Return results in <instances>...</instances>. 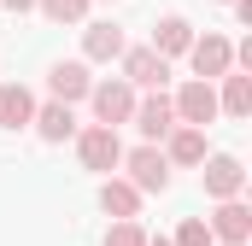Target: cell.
Returning a JSON list of instances; mask_svg holds the SVG:
<instances>
[{"label":"cell","mask_w":252,"mask_h":246,"mask_svg":"<svg viewBox=\"0 0 252 246\" xmlns=\"http://www.w3.org/2000/svg\"><path fill=\"white\" fill-rule=\"evenodd\" d=\"M188 64H193V82H211V88H217V82H223V76L235 70V41H229V35H211V30H205V35H193Z\"/></svg>","instance_id":"6da1fadb"},{"label":"cell","mask_w":252,"mask_h":246,"mask_svg":"<svg viewBox=\"0 0 252 246\" xmlns=\"http://www.w3.org/2000/svg\"><path fill=\"white\" fill-rule=\"evenodd\" d=\"M135 100H141V94L129 88L124 76H106V82H94V88H88V106H94V123H100V129L129 123V118H135Z\"/></svg>","instance_id":"7a4b0ae2"},{"label":"cell","mask_w":252,"mask_h":246,"mask_svg":"<svg viewBox=\"0 0 252 246\" xmlns=\"http://www.w3.org/2000/svg\"><path fill=\"white\" fill-rule=\"evenodd\" d=\"M199 182H205V199H211V205H223V199H241V193H247V164H241L235 153H205V170H199Z\"/></svg>","instance_id":"3957f363"},{"label":"cell","mask_w":252,"mask_h":246,"mask_svg":"<svg viewBox=\"0 0 252 246\" xmlns=\"http://www.w3.org/2000/svg\"><path fill=\"white\" fill-rule=\"evenodd\" d=\"M76 158H82V170L112 176V170L124 164V141H118V129H100V123L76 129Z\"/></svg>","instance_id":"277c9868"},{"label":"cell","mask_w":252,"mask_h":246,"mask_svg":"<svg viewBox=\"0 0 252 246\" xmlns=\"http://www.w3.org/2000/svg\"><path fill=\"white\" fill-rule=\"evenodd\" d=\"M124 170H129L124 182L135 187L141 199L170 187V164H164V153H158V147H135V153H124Z\"/></svg>","instance_id":"5b68a950"},{"label":"cell","mask_w":252,"mask_h":246,"mask_svg":"<svg viewBox=\"0 0 252 246\" xmlns=\"http://www.w3.org/2000/svg\"><path fill=\"white\" fill-rule=\"evenodd\" d=\"M118 64H124V82L135 88V94H141V88H147V94H164V82H170V64L158 59L153 47H124Z\"/></svg>","instance_id":"8992f818"},{"label":"cell","mask_w":252,"mask_h":246,"mask_svg":"<svg viewBox=\"0 0 252 246\" xmlns=\"http://www.w3.org/2000/svg\"><path fill=\"white\" fill-rule=\"evenodd\" d=\"M170 112H176V123H188V129H205V123H217V88L211 82H182L176 88V100H170Z\"/></svg>","instance_id":"52a82bcc"},{"label":"cell","mask_w":252,"mask_h":246,"mask_svg":"<svg viewBox=\"0 0 252 246\" xmlns=\"http://www.w3.org/2000/svg\"><path fill=\"white\" fill-rule=\"evenodd\" d=\"M135 129H141V147H164V135L176 129V112H170V94H141L135 100Z\"/></svg>","instance_id":"ba28073f"},{"label":"cell","mask_w":252,"mask_h":246,"mask_svg":"<svg viewBox=\"0 0 252 246\" xmlns=\"http://www.w3.org/2000/svg\"><path fill=\"white\" fill-rule=\"evenodd\" d=\"M205 229H211V241H223V246H247L252 241V205L247 199H223L205 217Z\"/></svg>","instance_id":"9c48e42d"},{"label":"cell","mask_w":252,"mask_h":246,"mask_svg":"<svg viewBox=\"0 0 252 246\" xmlns=\"http://www.w3.org/2000/svg\"><path fill=\"white\" fill-rule=\"evenodd\" d=\"M47 88H53L59 106H76V100H88L94 76H88V64H82V59H59L53 70H47Z\"/></svg>","instance_id":"30bf717a"},{"label":"cell","mask_w":252,"mask_h":246,"mask_svg":"<svg viewBox=\"0 0 252 246\" xmlns=\"http://www.w3.org/2000/svg\"><path fill=\"white\" fill-rule=\"evenodd\" d=\"M158 153H164V164H170V170H176V164H182V170L205 164V129H188V123H176V129L164 135V147H158Z\"/></svg>","instance_id":"8fae6325"},{"label":"cell","mask_w":252,"mask_h":246,"mask_svg":"<svg viewBox=\"0 0 252 246\" xmlns=\"http://www.w3.org/2000/svg\"><path fill=\"white\" fill-rule=\"evenodd\" d=\"M124 30L118 24H88L82 30V64H112V59H124Z\"/></svg>","instance_id":"7c38bea8"},{"label":"cell","mask_w":252,"mask_h":246,"mask_svg":"<svg viewBox=\"0 0 252 246\" xmlns=\"http://www.w3.org/2000/svg\"><path fill=\"white\" fill-rule=\"evenodd\" d=\"M100 211H106L112 223H135V217H141V193H135L124 176H106V182H100Z\"/></svg>","instance_id":"4fadbf2b"},{"label":"cell","mask_w":252,"mask_h":246,"mask_svg":"<svg viewBox=\"0 0 252 246\" xmlns=\"http://www.w3.org/2000/svg\"><path fill=\"white\" fill-rule=\"evenodd\" d=\"M47 147H59V141H76V112L59 106V100H47V106H35V123H30Z\"/></svg>","instance_id":"5bb4252c"},{"label":"cell","mask_w":252,"mask_h":246,"mask_svg":"<svg viewBox=\"0 0 252 246\" xmlns=\"http://www.w3.org/2000/svg\"><path fill=\"white\" fill-rule=\"evenodd\" d=\"M193 47V24L188 18H158V30H153V53L170 64V59H188Z\"/></svg>","instance_id":"9a60e30c"},{"label":"cell","mask_w":252,"mask_h":246,"mask_svg":"<svg viewBox=\"0 0 252 246\" xmlns=\"http://www.w3.org/2000/svg\"><path fill=\"white\" fill-rule=\"evenodd\" d=\"M35 123V94L24 82H0V129H30Z\"/></svg>","instance_id":"2e32d148"},{"label":"cell","mask_w":252,"mask_h":246,"mask_svg":"<svg viewBox=\"0 0 252 246\" xmlns=\"http://www.w3.org/2000/svg\"><path fill=\"white\" fill-rule=\"evenodd\" d=\"M217 112H229V118H252V76H223V88H217Z\"/></svg>","instance_id":"e0dca14e"},{"label":"cell","mask_w":252,"mask_h":246,"mask_svg":"<svg viewBox=\"0 0 252 246\" xmlns=\"http://www.w3.org/2000/svg\"><path fill=\"white\" fill-rule=\"evenodd\" d=\"M35 12L53 18V24H82L88 18V0H35Z\"/></svg>","instance_id":"ac0fdd59"},{"label":"cell","mask_w":252,"mask_h":246,"mask_svg":"<svg viewBox=\"0 0 252 246\" xmlns=\"http://www.w3.org/2000/svg\"><path fill=\"white\" fill-rule=\"evenodd\" d=\"M170 246H217V241H211V229H205V217H188V223L176 229V241H170Z\"/></svg>","instance_id":"d6986e66"},{"label":"cell","mask_w":252,"mask_h":246,"mask_svg":"<svg viewBox=\"0 0 252 246\" xmlns=\"http://www.w3.org/2000/svg\"><path fill=\"white\" fill-rule=\"evenodd\" d=\"M106 246H147V229L141 223H112L106 229Z\"/></svg>","instance_id":"ffe728a7"},{"label":"cell","mask_w":252,"mask_h":246,"mask_svg":"<svg viewBox=\"0 0 252 246\" xmlns=\"http://www.w3.org/2000/svg\"><path fill=\"white\" fill-rule=\"evenodd\" d=\"M6 12H35V0H0Z\"/></svg>","instance_id":"44dd1931"},{"label":"cell","mask_w":252,"mask_h":246,"mask_svg":"<svg viewBox=\"0 0 252 246\" xmlns=\"http://www.w3.org/2000/svg\"><path fill=\"white\" fill-rule=\"evenodd\" d=\"M147 246H170V241H164V235H158V241H153V235H147Z\"/></svg>","instance_id":"7402d4cb"}]
</instances>
